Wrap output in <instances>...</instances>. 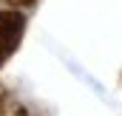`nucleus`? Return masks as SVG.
<instances>
[{
    "label": "nucleus",
    "instance_id": "nucleus-2",
    "mask_svg": "<svg viewBox=\"0 0 122 116\" xmlns=\"http://www.w3.org/2000/svg\"><path fill=\"white\" fill-rule=\"evenodd\" d=\"M6 3H11V6H31L34 0H6Z\"/></svg>",
    "mask_w": 122,
    "mask_h": 116
},
{
    "label": "nucleus",
    "instance_id": "nucleus-1",
    "mask_svg": "<svg viewBox=\"0 0 122 116\" xmlns=\"http://www.w3.org/2000/svg\"><path fill=\"white\" fill-rule=\"evenodd\" d=\"M23 29H26V20L20 11H0V68L20 45Z\"/></svg>",
    "mask_w": 122,
    "mask_h": 116
},
{
    "label": "nucleus",
    "instance_id": "nucleus-3",
    "mask_svg": "<svg viewBox=\"0 0 122 116\" xmlns=\"http://www.w3.org/2000/svg\"><path fill=\"white\" fill-rule=\"evenodd\" d=\"M0 116H3V93H0Z\"/></svg>",
    "mask_w": 122,
    "mask_h": 116
}]
</instances>
